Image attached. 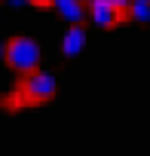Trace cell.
Masks as SVG:
<instances>
[{"label":"cell","instance_id":"obj_8","mask_svg":"<svg viewBox=\"0 0 150 156\" xmlns=\"http://www.w3.org/2000/svg\"><path fill=\"white\" fill-rule=\"evenodd\" d=\"M6 3H9V6H25L28 0H6Z\"/></svg>","mask_w":150,"mask_h":156},{"label":"cell","instance_id":"obj_6","mask_svg":"<svg viewBox=\"0 0 150 156\" xmlns=\"http://www.w3.org/2000/svg\"><path fill=\"white\" fill-rule=\"evenodd\" d=\"M129 19H135V22H150V3H141V0H132V6H129V12H126Z\"/></svg>","mask_w":150,"mask_h":156},{"label":"cell","instance_id":"obj_1","mask_svg":"<svg viewBox=\"0 0 150 156\" xmlns=\"http://www.w3.org/2000/svg\"><path fill=\"white\" fill-rule=\"evenodd\" d=\"M6 61L19 73H34L40 64V46L31 37H12L6 43Z\"/></svg>","mask_w":150,"mask_h":156},{"label":"cell","instance_id":"obj_10","mask_svg":"<svg viewBox=\"0 0 150 156\" xmlns=\"http://www.w3.org/2000/svg\"><path fill=\"white\" fill-rule=\"evenodd\" d=\"M141 3H150V0H141Z\"/></svg>","mask_w":150,"mask_h":156},{"label":"cell","instance_id":"obj_9","mask_svg":"<svg viewBox=\"0 0 150 156\" xmlns=\"http://www.w3.org/2000/svg\"><path fill=\"white\" fill-rule=\"evenodd\" d=\"M0 58H6V43L0 40Z\"/></svg>","mask_w":150,"mask_h":156},{"label":"cell","instance_id":"obj_7","mask_svg":"<svg viewBox=\"0 0 150 156\" xmlns=\"http://www.w3.org/2000/svg\"><path fill=\"white\" fill-rule=\"evenodd\" d=\"M110 3H113V9H116L120 16H126V12H129V6H132V0H110Z\"/></svg>","mask_w":150,"mask_h":156},{"label":"cell","instance_id":"obj_3","mask_svg":"<svg viewBox=\"0 0 150 156\" xmlns=\"http://www.w3.org/2000/svg\"><path fill=\"white\" fill-rule=\"evenodd\" d=\"M89 16H92V22L98 25V28H113L123 16L113 9V3L110 0H89Z\"/></svg>","mask_w":150,"mask_h":156},{"label":"cell","instance_id":"obj_2","mask_svg":"<svg viewBox=\"0 0 150 156\" xmlns=\"http://www.w3.org/2000/svg\"><path fill=\"white\" fill-rule=\"evenodd\" d=\"M55 95V76L46 70H34L22 83V98L25 101H49Z\"/></svg>","mask_w":150,"mask_h":156},{"label":"cell","instance_id":"obj_5","mask_svg":"<svg viewBox=\"0 0 150 156\" xmlns=\"http://www.w3.org/2000/svg\"><path fill=\"white\" fill-rule=\"evenodd\" d=\"M52 3L58 6L61 19H67L70 25H80L83 22V3H80V0H52Z\"/></svg>","mask_w":150,"mask_h":156},{"label":"cell","instance_id":"obj_4","mask_svg":"<svg viewBox=\"0 0 150 156\" xmlns=\"http://www.w3.org/2000/svg\"><path fill=\"white\" fill-rule=\"evenodd\" d=\"M83 46H86V31L80 28V25H73L67 34H64V43H61V52L67 55V58H73V55H80L83 52Z\"/></svg>","mask_w":150,"mask_h":156}]
</instances>
